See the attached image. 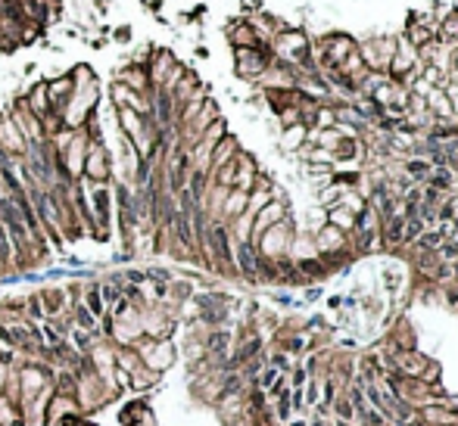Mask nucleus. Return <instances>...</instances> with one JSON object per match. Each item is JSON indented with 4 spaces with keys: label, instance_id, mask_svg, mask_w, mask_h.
<instances>
[{
    "label": "nucleus",
    "instance_id": "2",
    "mask_svg": "<svg viewBox=\"0 0 458 426\" xmlns=\"http://www.w3.org/2000/svg\"><path fill=\"white\" fill-rule=\"evenodd\" d=\"M212 246H215V252L222 255V258H228V255H231V252H228V240H225V231H222V227H215V231H212Z\"/></svg>",
    "mask_w": 458,
    "mask_h": 426
},
{
    "label": "nucleus",
    "instance_id": "8",
    "mask_svg": "<svg viewBox=\"0 0 458 426\" xmlns=\"http://www.w3.org/2000/svg\"><path fill=\"white\" fill-rule=\"evenodd\" d=\"M0 255H3V258L10 255V246H6V236L3 234H0Z\"/></svg>",
    "mask_w": 458,
    "mask_h": 426
},
{
    "label": "nucleus",
    "instance_id": "7",
    "mask_svg": "<svg viewBox=\"0 0 458 426\" xmlns=\"http://www.w3.org/2000/svg\"><path fill=\"white\" fill-rule=\"evenodd\" d=\"M91 311H94V314L103 311V305H100V296H97V293H91Z\"/></svg>",
    "mask_w": 458,
    "mask_h": 426
},
{
    "label": "nucleus",
    "instance_id": "1",
    "mask_svg": "<svg viewBox=\"0 0 458 426\" xmlns=\"http://www.w3.org/2000/svg\"><path fill=\"white\" fill-rule=\"evenodd\" d=\"M0 215H3L6 227H10V234L16 236V240H22V236H25V227H22V215H19V209H16L13 199H0Z\"/></svg>",
    "mask_w": 458,
    "mask_h": 426
},
{
    "label": "nucleus",
    "instance_id": "3",
    "mask_svg": "<svg viewBox=\"0 0 458 426\" xmlns=\"http://www.w3.org/2000/svg\"><path fill=\"white\" fill-rule=\"evenodd\" d=\"M240 265H243V271H247V274H252V271H256V258H252L250 246H243V249H240Z\"/></svg>",
    "mask_w": 458,
    "mask_h": 426
},
{
    "label": "nucleus",
    "instance_id": "4",
    "mask_svg": "<svg viewBox=\"0 0 458 426\" xmlns=\"http://www.w3.org/2000/svg\"><path fill=\"white\" fill-rule=\"evenodd\" d=\"M168 115H172V103H168V97L162 93V97H159V118L168 122Z\"/></svg>",
    "mask_w": 458,
    "mask_h": 426
},
{
    "label": "nucleus",
    "instance_id": "6",
    "mask_svg": "<svg viewBox=\"0 0 458 426\" xmlns=\"http://www.w3.org/2000/svg\"><path fill=\"white\" fill-rule=\"evenodd\" d=\"M178 231H181V240L184 243H190V231H187V218H184V215H178Z\"/></svg>",
    "mask_w": 458,
    "mask_h": 426
},
{
    "label": "nucleus",
    "instance_id": "5",
    "mask_svg": "<svg viewBox=\"0 0 458 426\" xmlns=\"http://www.w3.org/2000/svg\"><path fill=\"white\" fill-rule=\"evenodd\" d=\"M35 199H38V212H41V215H44L47 221H53V215H50V206H47V196H41V193H38Z\"/></svg>",
    "mask_w": 458,
    "mask_h": 426
},
{
    "label": "nucleus",
    "instance_id": "9",
    "mask_svg": "<svg viewBox=\"0 0 458 426\" xmlns=\"http://www.w3.org/2000/svg\"><path fill=\"white\" fill-rule=\"evenodd\" d=\"M439 240H443V236H439V234H430V236H427V240H424V243H427V246H436Z\"/></svg>",
    "mask_w": 458,
    "mask_h": 426
}]
</instances>
